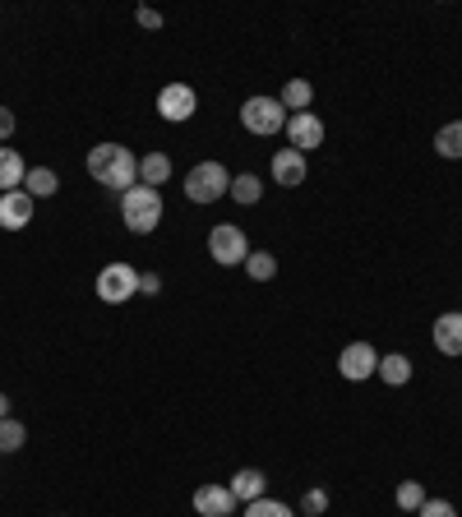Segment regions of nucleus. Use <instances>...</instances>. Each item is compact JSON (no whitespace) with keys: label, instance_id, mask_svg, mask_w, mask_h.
<instances>
[{"label":"nucleus","instance_id":"obj_1","mask_svg":"<svg viewBox=\"0 0 462 517\" xmlns=\"http://www.w3.org/2000/svg\"><path fill=\"white\" fill-rule=\"evenodd\" d=\"M84 167L98 185H111V190H121V194L139 185V157L121 144H98L93 153H88Z\"/></svg>","mask_w":462,"mask_h":517},{"label":"nucleus","instance_id":"obj_2","mask_svg":"<svg viewBox=\"0 0 462 517\" xmlns=\"http://www.w3.org/2000/svg\"><path fill=\"white\" fill-rule=\"evenodd\" d=\"M162 213H167V204H162V190H153V185H134V190L121 194V217H125V227H130L134 236L158 231Z\"/></svg>","mask_w":462,"mask_h":517},{"label":"nucleus","instance_id":"obj_3","mask_svg":"<svg viewBox=\"0 0 462 517\" xmlns=\"http://www.w3.org/2000/svg\"><path fill=\"white\" fill-rule=\"evenodd\" d=\"M227 190H231V176L222 162H199L185 176V199L190 204H218V199H227Z\"/></svg>","mask_w":462,"mask_h":517},{"label":"nucleus","instance_id":"obj_4","mask_svg":"<svg viewBox=\"0 0 462 517\" xmlns=\"http://www.w3.org/2000/svg\"><path fill=\"white\" fill-rule=\"evenodd\" d=\"M241 125L250 134H278L287 130V107H282L278 97H245V107H241Z\"/></svg>","mask_w":462,"mask_h":517},{"label":"nucleus","instance_id":"obj_5","mask_svg":"<svg viewBox=\"0 0 462 517\" xmlns=\"http://www.w3.org/2000/svg\"><path fill=\"white\" fill-rule=\"evenodd\" d=\"M208 259L222 264V268L245 264V259H250V241H245V231L231 227V222H218V227L208 231Z\"/></svg>","mask_w":462,"mask_h":517},{"label":"nucleus","instance_id":"obj_6","mask_svg":"<svg viewBox=\"0 0 462 517\" xmlns=\"http://www.w3.org/2000/svg\"><path fill=\"white\" fill-rule=\"evenodd\" d=\"M98 296L107 305H125V301H134L139 296V268H130V264H107L98 273Z\"/></svg>","mask_w":462,"mask_h":517},{"label":"nucleus","instance_id":"obj_7","mask_svg":"<svg viewBox=\"0 0 462 517\" xmlns=\"http://www.w3.org/2000/svg\"><path fill=\"white\" fill-rule=\"evenodd\" d=\"M195 111H199V97H195V88H190V84H167L158 93V116H162V121L181 125V121H190Z\"/></svg>","mask_w":462,"mask_h":517},{"label":"nucleus","instance_id":"obj_8","mask_svg":"<svg viewBox=\"0 0 462 517\" xmlns=\"http://www.w3.org/2000/svg\"><path fill=\"white\" fill-rule=\"evenodd\" d=\"M338 370H342V379H352V384H365V379H370V374L379 370L375 347H370V342H347V347L338 351Z\"/></svg>","mask_w":462,"mask_h":517},{"label":"nucleus","instance_id":"obj_9","mask_svg":"<svg viewBox=\"0 0 462 517\" xmlns=\"http://www.w3.org/2000/svg\"><path fill=\"white\" fill-rule=\"evenodd\" d=\"M287 139H292L296 153H310V148L324 144V121L315 111H296V116H287Z\"/></svg>","mask_w":462,"mask_h":517},{"label":"nucleus","instance_id":"obj_10","mask_svg":"<svg viewBox=\"0 0 462 517\" xmlns=\"http://www.w3.org/2000/svg\"><path fill=\"white\" fill-rule=\"evenodd\" d=\"M33 194L28 190H10V194H0V227L5 231H24L28 222H33Z\"/></svg>","mask_w":462,"mask_h":517},{"label":"nucleus","instance_id":"obj_11","mask_svg":"<svg viewBox=\"0 0 462 517\" xmlns=\"http://www.w3.org/2000/svg\"><path fill=\"white\" fill-rule=\"evenodd\" d=\"M231 508H236L231 485H199L195 490V513L199 517H231Z\"/></svg>","mask_w":462,"mask_h":517},{"label":"nucleus","instance_id":"obj_12","mask_svg":"<svg viewBox=\"0 0 462 517\" xmlns=\"http://www.w3.org/2000/svg\"><path fill=\"white\" fill-rule=\"evenodd\" d=\"M305 176H310L305 153H296V148H278V153H273V181H278V185L296 190V185H305Z\"/></svg>","mask_w":462,"mask_h":517},{"label":"nucleus","instance_id":"obj_13","mask_svg":"<svg viewBox=\"0 0 462 517\" xmlns=\"http://www.w3.org/2000/svg\"><path fill=\"white\" fill-rule=\"evenodd\" d=\"M430 337H435V347L444 351V356H462V310L439 314L435 328H430Z\"/></svg>","mask_w":462,"mask_h":517},{"label":"nucleus","instance_id":"obj_14","mask_svg":"<svg viewBox=\"0 0 462 517\" xmlns=\"http://www.w3.org/2000/svg\"><path fill=\"white\" fill-rule=\"evenodd\" d=\"M24 157H19V148H0V194H10V190H24Z\"/></svg>","mask_w":462,"mask_h":517},{"label":"nucleus","instance_id":"obj_15","mask_svg":"<svg viewBox=\"0 0 462 517\" xmlns=\"http://www.w3.org/2000/svg\"><path fill=\"white\" fill-rule=\"evenodd\" d=\"M264 471H255V467H245V471H236L231 476V494H236V504H255V499H264Z\"/></svg>","mask_w":462,"mask_h":517},{"label":"nucleus","instance_id":"obj_16","mask_svg":"<svg viewBox=\"0 0 462 517\" xmlns=\"http://www.w3.org/2000/svg\"><path fill=\"white\" fill-rule=\"evenodd\" d=\"M167 181H171V157L167 153L139 157V185H153V190H162Z\"/></svg>","mask_w":462,"mask_h":517},{"label":"nucleus","instance_id":"obj_17","mask_svg":"<svg viewBox=\"0 0 462 517\" xmlns=\"http://www.w3.org/2000/svg\"><path fill=\"white\" fill-rule=\"evenodd\" d=\"M278 102L287 107V116H296V111H310V102H315V88H310V79H287V88H282Z\"/></svg>","mask_w":462,"mask_h":517},{"label":"nucleus","instance_id":"obj_18","mask_svg":"<svg viewBox=\"0 0 462 517\" xmlns=\"http://www.w3.org/2000/svg\"><path fill=\"white\" fill-rule=\"evenodd\" d=\"M24 190L33 194V199H51V194L61 190V176L51 167H28V176H24Z\"/></svg>","mask_w":462,"mask_h":517},{"label":"nucleus","instance_id":"obj_19","mask_svg":"<svg viewBox=\"0 0 462 517\" xmlns=\"http://www.w3.org/2000/svg\"><path fill=\"white\" fill-rule=\"evenodd\" d=\"M231 199H236V204H259V199H264V181H259V176H250V171H241V176H231Z\"/></svg>","mask_w":462,"mask_h":517},{"label":"nucleus","instance_id":"obj_20","mask_svg":"<svg viewBox=\"0 0 462 517\" xmlns=\"http://www.w3.org/2000/svg\"><path fill=\"white\" fill-rule=\"evenodd\" d=\"M375 374H379V379H384V384L402 388V384H407V379H412V361L393 351V356H379V370H375Z\"/></svg>","mask_w":462,"mask_h":517},{"label":"nucleus","instance_id":"obj_21","mask_svg":"<svg viewBox=\"0 0 462 517\" xmlns=\"http://www.w3.org/2000/svg\"><path fill=\"white\" fill-rule=\"evenodd\" d=\"M435 153L449 157V162H462V121H449L435 134Z\"/></svg>","mask_w":462,"mask_h":517},{"label":"nucleus","instance_id":"obj_22","mask_svg":"<svg viewBox=\"0 0 462 517\" xmlns=\"http://www.w3.org/2000/svg\"><path fill=\"white\" fill-rule=\"evenodd\" d=\"M245 273L255 277V282H268V277L278 273V259L268 250H250V259H245Z\"/></svg>","mask_w":462,"mask_h":517},{"label":"nucleus","instance_id":"obj_23","mask_svg":"<svg viewBox=\"0 0 462 517\" xmlns=\"http://www.w3.org/2000/svg\"><path fill=\"white\" fill-rule=\"evenodd\" d=\"M24 444H28V430L19 421H10V416H5V421H0V453H19Z\"/></svg>","mask_w":462,"mask_h":517},{"label":"nucleus","instance_id":"obj_24","mask_svg":"<svg viewBox=\"0 0 462 517\" xmlns=\"http://www.w3.org/2000/svg\"><path fill=\"white\" fill-rule=\"evenodd\" d=\"M393 499H398L402 513H421V504H426V490H421V481H402Z\"/></svg>","mask_w":462,"mask_h":517},{"label":"nucleus","instance_id":"obj_25","mask_svg":"<svg viewBox=\"0 0 462 517\" xmlns=\"http://www.w3.org/2000/svg\"><path fill=\"white\" fill-rule=\"evenodd\" d=\"M245 517H292V508L278 499H255V504H245Z\"/></svg>","mask_w":462,"mask_h":517},{"label":"nucleus","instance_id":"obj_26","mask_svg":"<svg viewBox=\"0 0 462 517\" xmlns=\"http://www.w3.org/2000/svg\"><path fill=\"white\" fill-rule=\"evenodd\" d=\"M416 517H458V513H453V504H449V499H426V504H421V513H416Z\"/></svg>","mask_w":462,"mask_h":517},{"label":"nucleus","instance_id":"obj_27","mask_svg":"<svg viewBox=\"0 0 462 517\" xmlns=\"http://www.w3.org/2000/svg\"><path fill=\"white\" fill-rule=\"evenodd\" d=\"M324 508H329V494H324V490L305 494V513H324Z\"/></svg>","mask_w":462,"mask_h":517},{"label":"nucleus","instance_id":"obj_28","mask_svg":"<svg viewBox=\"0 0 462 517\" xmlns=\"http://www.w3.org/2000/svg\"><path fill=\"white\" fill-rule=\"evenodd\" d=\"M158 273H139V296H158Z\"/></svg>","mask_w":462,"mask_h":517},{"label":"nucleus","instance_id":"obj_29","mask_svg":"<svg viewBox=\"0 0 462 517\" xmlns=\"http://www.w3.org/2000/svg\"><path fill=\"white\" fill-rule=\"evenodd\" d=\"M14 125H19V121H14V111H10V107H0V144H5V139L14 134Z\"/></svg>","mask_w":462,"mask_h":517},{"label":"nucleus","instance_id":"obj_30","mask_svg":"<svg viewBox=\"0 0 462 517\" xmlns=\"http://www.w3.org/2000/svg\"><path fill=\"white\" fill-rule=\"evenodd\" d=\"M139 24H144V28H162V14H153V10H139Z\"/></svg>","mask_w":462,"mask_h":517},{"label":"nucleus","instance_id":"obj_31","mask_svg":"<svg viewBox=\"0 0 462 517\" xmlns=\"http://www.w3.org/2000/svg\"><path fill=\"white\" fill-rule=\"evenodd\" d=\"M5 416H10V397L0 393V421H5Z\"/></svg>","mask_w":462,"mask_h":517}]
</instances>
